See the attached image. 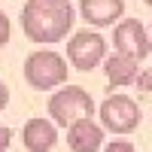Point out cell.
Here are the masks:
<instances>
[{
    "mask_svg": "<svg viewBox=\"0 0 152 152\" xmlns=\"http://www.w3.org/2000/svg\"><path fill=\"white\" fill-rule=\"evenodd\" d=\"M70 0H28L21 6V31L31 43H61L73 31Z\"/></svg>",
    "mask_w": 152,
    "mask_h": 152,
    "instance_id": "obj_1",
    "label": "cell"
},
{
    "mask_svg": "<svg viewBox=\"0 0 152 152\" xmlns=\"http://www.w3.org/2000/svg\"><path fill=\"white\" fill-rule=\"evenodd\" d=\"M67 61L52 49H40L24 58V82L37 91H49L67 82Z\"/></svg>",
    "mask_w": 152,
    "mask_h": 152,
    "instance_id": "obj_2",
    "label": "cell"
},
{
    "mask_svg": "<svg viewBox=\"0 0 152 152\" xmlns=\"http://www.w3.org/2000/svg\"><path fill=\"white\" fill-rule=\"evenodd\" d=\"M94 113V100L91 94L85 91L82 85H67V88H58V91L49 97V119L61 128H67L70 122L82 119V116H91Z\"/></svg>",
    "mask_w": 152,
    "mask_h": 152,
    "instance_id": "obj_3",
    "label": "cell"
},
{
    "mask_svg": "<svg viewBox=\"0 0 152 152\" xmlns=\"http://www.w3.org/2000/svg\"><path fill=\"white\" fill-rule=\"evenodd\" d=\"M107 58V40L100 37L97 31H76L70 40H67V61H70V67L76 70H94L100 61Z\"/></svg>",
    "mask_w": 152,
    "mask_h": 152,
    "instance_id": "obj_4",
    "label": "cell"
},
{
    "mask_svg": "<svg viewBox=\"0 0 152 152\" xmlns=\"http://www.w3.org/2000/svg\"><path fill=\"white\" fill-rule=\"evenodd\" d=\"M97 116H100L104 131L131 134L137 125H140V107H137L134 97H128V94H110L104 104H100Z\"/></svg>",
    "mask_w": 152,
    "mask_h": 152,
    "instance_id": "obj_5",
    "label": "cell"
},
{
    "mask_svg": "<svg viewBox=\"0 0 152 152\" xmlns=\"http://www.w3.org/2000/svg\"><path fill=\"white\" fill-rule=\"evenodd\" d=\"M113 43H116V52L131 55V58H137V61L149 58V52H152V40H149L146 28H143L137 18H122V21L116 24Z\"/></svg>",
    "mask_w": 152,
    "mask_h": 152,
    "instance_id": "obj_6",
    "label": "cell"
},
{
    "mask_svg": "<svg viewBox=\"0 0 152 152\" xmlns=\"http://www.w3.org/2000/svg\"><path fill=\"white\" fill-rule=\"evenodd\" d=\"M67 146L73 152H97L104 146V125H97L91 116H82L67 125Z\"/></svg>",
    "mask_w": 152,
    "mask_h": 152,
    "instance_id": "obj_7",
    "label": "cell"
},
{
    "mask_svg": "<svg viewBox=\"0 0 152 152\" xmlns=\"http://www.w3.org/2000/svg\"><path fill=\"white\" fill-rule=\"evenodd\" d=\"M21 143L28 152H49L58 143V125L52 119H28L21 128Z\"/></svg>",
    "mask_w": 152,
    "mask_h": 152,
    "instance_id": "obj_8",
    "label": "cell"
},
{
    "mask_svg": "<svg viewBox=\"0 0 152 152\" xmlns=\"http://www.w3.org/2000/svg\"><path fill=\"white\" fill-rule=\"evenodd\" d=\"M79 15L94 28H110L125 15V0H79Z\"/></svg>",
    "mask_w": 152,
    "mask_h": 152,
    "instance_id": "obj_9",
    "label": "cell"
},
{
    "mask_svg": "<svg viewBox=\"0 0 152 152\" xmlns=\"http://www.w3.org/2000/svg\"><path fill=\"white\" fill-rule=\"evenodd\" d=\"M100 64H104V70H107L110 85H116V88L131 85V82L137 79V70H140V61H137V58H131V55H122V52H116V55L104 58Z\"/></svg>",
    "mask_w": 152,
    "mask_h": 152,
    "instance_id": "obj_10",
    "label": "cell"
},
{
    "mask_svg": "<svg viewBox=\"0 0 152 152\" xmlns=\"http://www.w3.org/2000/svg\"><path fill=\"white\" fill-rule=\"evenodd\" d=\"M9 34H12V24H9V15L0 12V49L9 43Z\"/></svg>",
    "mask_w": 152,
    "mask_h": 152,
    "instance_id": "obj_11",
    "label": "cell"
},
{
    "mask_svg": "<svg viewBox=\"0 0 152 152\" xmlns=\"http://www.w3.org/2000/svg\"><path fill=\"white\" fill-rule=\"evenodd\" d=\"M104 152H137V149H134V146H131L128 140H116V143H110V146H107Z\"/></svg>",
    "mask_w": 152,
    "mask_h": 152,
    "instance_id": "obj_12",
    "label": "cell"
},
{
    "mask_svg": "<svg viewBox=\"0 0 152 152\" xmlns=\"http://www.w3.org/2000/svg\"><path fill=\"white\" fill-rule=\"evenodd\" d=\"M9 143H12V131L9 128H0V152H3Z\"/></svg>",
    "mask_w": 152,
    "mask_h": 152,
    "instance_id": "obj_13",
    "label": "cell"
},
{
    "mask_svg": "<svg viewBox=\"0 0 152 152\" xmlns=\"http://www.w3.org/2000/svg\"><path fill=\"white\" fill-rule=\"evenodd\" d=\"M6 104H9V88H6L3 82H0V113L6 110Z\"/></svg>",
    "mask_w": 152,
    "mask_h": 152,
    "instance_id": "obj_14",
    "label": "cell"
},
{
    "mask_svg": "<svg viewBox=\"0 0 152 152\" xmlns=\"http://www.w3.org/2000/svg\"><path fill=\"white\" fill-rule=\"evenodd\" d=\"M143 3H146V6H152V0H143Z\"/></svg>",
    "mask_w": 152,
    "mask_h": 152,
    "instance_id": "obj_15",
    "label": "cell"
},
{
    "mask_svg": "<svg viewBox=\"0 0 152 152\" xmlns=\"http://www.w3.org/2000/svg\"><path fill=\"white\" fill-rule=\"evenodd\" d=\"M149 40H152V37H149Z\"/></svg>",
    "mask_w": 152,
    "mask_h": 152,
    "instance_id": "obj_16",
    "label": "cell"
}]
</instances>
